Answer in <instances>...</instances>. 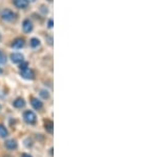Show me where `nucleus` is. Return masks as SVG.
Segmentation results:
<instances>
[{
    "instance_id": "nucleus-22",
    "label": "nucleus",
    "mask_w": 158,
    "mask_h": 157,
    "mask_svg": "<svg viewBox=\"0 0 158 157\" xmlns=\"http://www.w3.org/2000/svg\"><path fill=\"white\" fill-rule=\"evenodd\" d=\"M49 1H52V0H49Z\"/></svg>"
},
{
    "instance_id": "nucleus-14",
    "label": "nucleus",
    "mask_w": 158,
    "mask_h": 157,
    "mask_svg": "<svg viewBox=\"0 0 158 157\" xmlns=\"http://www.w3.org/2000/svg\"><path fill=\"white\" fill-rule=\"evenodd\" d=\"M6 62V56L4 53H2L1 51H0V64H4V63Z\"/></svg>"
},
{
    "instance_id": "nucleus-5",
    "label": "nucleus",
    "mask_w": 158,
    "mask_h": 157,
    "mask_svg": "<svg viewBox=\"0 0 158 157\" xmlns=\"http://www.w3.org/2000/svg\"><path fill=\"white\" fill-rule=\"evenodd\" d=\"M31 105H32V107L34 108L35 110H40V109H42L43 107L42 101L36 97H32V99H31Z\"/></svg>"
},
{
    "instance_id": "nucleus-7",
    "label": "nucleus",
    "mask_w": 158,
    "mask_h": 157,
    "mask_svg": "<svg viewBox=\"0 0 158 157\" xmlns=\"http://www.w3.org/2000/svg\"><path fill=\"white\" fill-rule=\"evenodd\" d=\"M24 47V39L23 38H16L14 41L12 42V48L14 49H21Z\"/></svg>"
},
{
    "instance_id": "nucleus-8",
    "label": "nucleus",
    "mask_w": 158,
    "mask_h": 157,
    "mask_svg": "<svg viewBox=\"0 0 158 157\" xmlns=\"http://www.w3.org/2000/svg\"><path fill=\"white\" fill-rule=\"evenodd\" d=\"M13 2H14V6L16 7H18V9H27V6H29V2H27V0H13Z\"/></svg>"
},
{
    "instance_id": "nucleus-15",
    "label": "nucleus",
    "mask_w": 158,
    "mask_h": 157,
    "mask_svg": "<svg viewBox=\"0 0 158 157\" xmlns=\"http://www.w3.org/2000/svg\"><path fill=\"white\" fill-rule=\"evenodd\" d=\"M27 68H29V63L25 62L24 60L22 62L19 63V71L20 70H24V69H27Z\"/></svg>"
},
{
    "instance_id": "nucleus-21",
    "label": "nucleus",
    "mask_w": 158,
    "mask_h": 157,
    "mask_svg": "<svg viewBox=\"0 0 158 157\" xmlns=\"http://www.w3.org/2000/svg\"><path fill=\"white\" fill-rule=\"evenodd\" d=\"M0 39H1V35H0Z\"/></svg>"
},
{
    "instance_id": "nucleus-12",
    "label": "nucleus",
    "mask_w": 158,
    "mask_h": 157,
    "mask_svg": "<svg viewBox=\"0 0 158 157\" xmlns=\"http://www.w3.org/2000/svg\"><path fill=\"white\" fill-rule=\"evenodd\" d=\"M30 45L33 49H36V48H38L40 45V40L38 39V38H32V39L30 40Z\"/></svg>"
},
{
    "instance_id": "nucleus-4",
    "label": "nucleus",
    "mask_w": 158,
    "mask_h": 157,
    "mask_svg": "<svg viewBox=\"0 0 158 157\" xmlns=\"http://www.w3.org/2000/svg\"><path fill=\"white\" fill-rule=\"evenodd\" d=\"M23 55L20 54V53H12L11 56H10V59L13 63H20L23 61Z\"/></svg>"
},
{
    "instance_id": "nucleus-2",
    "label": "nucleus",
    "mask_w": 158,
    "mask_h": 157,
    "mask_svg": "<svg viewBox=\"0 0 158 157\" xmlns=\"http://www.w3.org/2000/svg\"><path fill=\"white\" fill-rule=\"evenodd\" d=\"M23 119L25 122L29 123V125H34L37 120V116L33 111L29 110V111H25L23 113Z\"/></svg>"
},
{
    "instance_id": "nucleus-6",
    "label": "nucleus",
    "mask_w": 158,
    "mask_h": 157,
    "mask_svg": "<svg viewBox=\"0 0 158 157\" xmlns=\"http://www.w3.org/2000/svg\"><path fill=\"white\" fill-rule=\"evenodd\" d=\"M22 30H23L25 33L32 32V30H33V23H32V21H31L30 19L23 20V22H22Z\"/></svg>"
},
{
    "instance_id": "nucleus-3",
    "label": "nucleus",
    "mask_w": 158,
    "mask_h": 157,
    "mask_svg": "<svg viewBox=\"0 0 158 157\" xmlns=\"http://www.w3.org/2000/svg\"><path fill=\"white\" fill-rule=\"evenodd\" d=\"M20 75H21L22 78H24V79H27V80H32L35 78V73L34 71L32 69H30V68H27V69L24 70H20Z\"/></svg>"
},
{
    "instance_id": "nucleus-19",
    "label": "nucleus",
    "mask_w": 158,
    "mask_h": 157,
    "mask_svg": "<svg viewBox=\"0 0 158 157\" xmlns=\"http://www.w3.org/2000/svg\"><path fill=\"white\" fill-rule=\"evenodd\" d=\"M34 1H36V0H27V2H34Z\"/></svg>"
},
{
    "instance_id": "nucleus-1",
    "label": "nucleus",
    "mask_w": 158,
    "mask_h": 157,
    "mask_svg": "<svg viewBox=\"0 0 158 157\" xmlns=\"http://www.w3.org/2000/svg\"><path fill=\"white\" fill-rule=\"evenodd\" d=\"M0 17H1V19L4 20V21L12 22V21H14V20L16 19L17 15H16V13L13 12L12 10L4 9V10H2L1 13H0Z\"/></svg>"
},
{
    "instance_id": "nucleus-20",
    "label": "nucleus",
    "mask_w": 158,
    "mask_h": 157,
    "mask_svg": "<svg viewBox=\"0 0 158 157\" xmlns=\"http://www.w3.org/2000/svg\"><path fill=\"white\" fill-rule=\"evenodd\" d=\"M2 73H3V71H2V69L0 68V74H2Z\"/></svg>"
},
{
    "instance_id": "nucleus-18",
    "label": "nucleus",
    "mask_w": 158,
    "mask_h": 157,
    "mask_svg": "<svg viewBox=\"0 0 158 157\" xmlns=\"http://www.w3.org/2000/svg\"><path fill=\"white\" fill-rule=\"evenodd\" d=\"M21 157H32L30 155V154H27V153H24V154H22V156Z\"/></svg>"
},
{
    "instance_id": "nucleus-17",
    "label": "nucleus",
    "mask_w": 158,
    "mask_h": 157,
    "mask_svg": "<svg viewBox=\"0 0 158 157\" xmlns=\"http://www.w3.org/2000/svg\"><path fill=\"white\" fill-rule=\"evenodd\" d=\"M48 25H49L50 29H52V27H53V20L52 19L49 20V22H48Z\"/></svg>"
},
{
    "instance_id": "nucleus-16",
    "label": "nucleus",
    "mask_w": 158,
    "mask_h": 157,
    "mask_svg": "<svg viewBox=\"0 0 158 157\" xmlns=\"http://www.w3.org/2000/svg\"><path fill=\"white\" fill-rule=\"evenodd\" d=\"M40 95L42 96L43 98H48L49 97V93H48V91H40Z\"/></svg>"
},
{
    "instance_id": "nucleus-13",
    "label": "nucleus",
    "mask_w": 158,
    "mask_h": 157,
    "mask_svg": "<svg viewBox=\"0 0 158 157\" xmlns=\"http://www.w3.org/2000/svg\"><path fill=\"white\" fill-rule=\"evenodd\" d=\"M7 135H9V131H7V129L3 125H0V137L4 138V137H6Z\"/></svg>"
},
{
    "instance_id": "nucleus-10",
    "label": "nucleus",
    "mask_w": 158,
    "mask_h": 157,
    "mask_svg": "<svg viewBox=\"0 0 158 157\" xmlns=\"http://www.w3.org/2000/svg\"><path fill=\"white\" fill-rule=\"evenodd\" d=\"M13 105H14V107L15 108H17V109H21V108H23L24 107V105H25V101L23 98H17L16 100L13 102Z\"/></svg>"
},
{
    "instance_id": "nucleus-9",
    "label": "nucleus",
    "mask_w": 158,
    "mask_h": 157,
    "mask_svg": "<svg viewBox=\"0 0 158 157\" xmlns=\"http://www.w3.org/2000/svg\"><path fill=\"white\" fill-rule=\"evenodd\" d=\"M4 146L9 150H15L17 148V141L15 139H9V140H6L4 143Z\"/></svg>"
},
{
    "instance_id": "nucleus-11",
    "label": "nucleus",
    "mask_w": 158,
    "mask_h": 157,
    "mask_svg": "<svg viewBox=\"0 0 158 157\" xmlns=\"http://www.w3.org/2000/svg\"><path fill=\"white\" fill-rule=\"evenodd\" d=\"M44 128H45V130H47V132L52 134L53 130H54V125H53V122L51 120H47L44 122Z\"/></svg>"
}]
</instances>
